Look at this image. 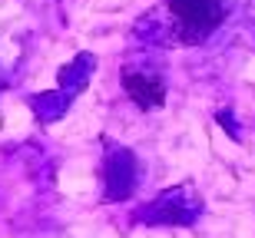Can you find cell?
Wrapping results in <instances>:
<instances>
[{"label":"cell","instance_id":"cell-1","mask_svg":"<svg viewBox=\"0 0 255 238\" xmlns=\"http://www.w3.org/2000/svg\"><path fill=\"white\" fill-rule=\"evenodd\" d=\"M202 212V199L192 185H176V189L162 192L156 202L146 205L142 212V222H152V225H192Z\"/></svg>","mask_w":255,"mask_h":238},{"label":"cell","instance_id":"cell-2","mask_svg":"<svg viewBox=\"0 0 255 238\" xmlns=\"http://www.w3.org/2000/svg\"><path fill=\"white\" fill-rule=\"evenodd\" d=\"M169 13L182 30V40H202L222 20L219 0H169Z\"/></svg>","mask_w":255,"mask_h":238},{"label":"cell","instance_id":"cell-3","mask_svg":"<svg viewBox=\"0 0 255 238\" xmlns=\"http://www.w3.org/2000/svg\"><path fill=\"white\" fill-rule=\"evenodd\" d=\"M136 185V159L126 149H113L106 156V199L123 202Z\"/></svg>","mask_w":255,"mask_h":238},{"label":"cell","instance_id":"cell-4","mask_svg":"<svg viewBox=\"0 0 255 238\" xmlns=\"http://www.w3.org/2000/svg\"><path fill=\"white\" fill-rule=\"evenodd\" d=\"M123 86H126V93L132 96V103H139L142 109H156L166 99V83L159 77H152V73H132V70H126Z\"/></svg>","mask_w":255,"mask_h":238},{"label":"cell","instance_id":"cell-5","mask_svg":"<svg viewBox=\"0 0 255 238\" xmlns=\"http://www.w3.org/2000/svg\"><path fill=\"white\" fill-rule=\"evenodd\" d=\"M93 57H86V53H80V57L70 63V67L60 70V86H63V93H76V89H83L86 77L93 73Z\"/></svg>","mask_w":255,"mask_h":238},{"label":"cell","instance_id":"cell-6","mask_svg":"<svg viewBox=\"0 0 255 238\" xmlns=\"http://www.w3.org/2000/svg\"><path fill=\"white\" fill-rule=\"evenodd\" d=\"M66 99H70V93L53 89V93H37L30 103H33V113H37L43 123H50V119H57V116L66 113Z\"/></svg>","mask_w":255,"mask_h":238}]
</instances>
